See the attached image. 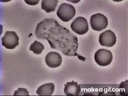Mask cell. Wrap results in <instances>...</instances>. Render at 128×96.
<instances>
[{"label": "cell", "mask_w": 128, "mask_h": 96, "mask_svg": "<svg viewBox=\"0 0 128 96\" xmlns=\"http://www.w3.org/2000/svg\"><path fill=\"white\" fill-rule=\"evenodd\" d=\"M14 96H29V92L27 91V89L24 88H18L17 90L14 91Z\"/></svg>", "instance_id": "cell-14"}, {"label": "cell", "mask_w": 128, "mask_h": 96, "mask_svg": "<svg viewBox=\"0 0 128 96\" xmlns=\"http://www.w3.org/2000/svg\"><path fill=\"white\" fill-rule=\"evenodd\" d=\"M56 14L61 20L69 22L76 14V10L72 5L67 3L61 4L57 9Z\"/></svg>", "instance_id": "cell-2"}, {"label": "cell", "mask_w": 128, "mask_h": 96, "mask_svg": "<svg viewBox=\"0 0 128 96\" xmlns=\"http://www.w3.org/2000/svg\"><path fill=\"white\" fill-rule=\"evenodd\" d=\"M45 62L47 66L50 68H57L61 65L62 57L57 52H50L46 56Z\"/></svg>", "instance_id": "cell-8"}, {"label": "cell", "mask_w": 128, "mask_h": 96, "mask_svg": "<svg viewBox=\"0 0 128 96\" xmlns=\"http://www.w3.org/2000/svg\"><path fill=\"white\" fill-rule=\"evenodd\" d=\"M116 42V37L113 31L108 30L100 34L99 42L101 46L107 47L113 46Z\"/></svg>", "instance_id": "cell-7"}, {"label": "cell", "mask_w": 128, "mask_h": 96, "mask_svg": "<svg viewBox=\"0 0 128 96\" xmlns=\"http://www.w3.org/2000/svg\"><path fill=\"white\" fill-rule=\"evenodd\" d=\"M128 80H126L125 82H121L119 88L120 90V95L128 96Z\"/></svg>", "instance_id": "cell-13"}, {"label": "cell", "mask_w": 128, "mask_h": 96, "mask_svg": "<svg viewBox=\"0 0 128 96\" xmlns=\"http://www.w3.org/2000/svg\"><path fill=\"white\" fill-rule=\"evenodd\" d=\"M64 92L67 96H78L79 95L80 91V87L77 82L72 81L71 82H67L64 84Z\"/></svg>", "instance_id": "cell-9"}, {"label": "cell", "mask_w": 128, "mask_h": 96, "mask_svg": "<svg viewBox=\"0 0 128 96\" xmlns=\"http://www.w3.org/2000/svg\"><path fill=\"white\" fill-rule=\"evenodd\" d=\"M55 86L53 83L44 84L38 88L36 93L40 96H50L54 92Z\"/></svg>", "instance_id": "cell-10"}, {"label": "cell", "mask_w": 128, "mask_h": 96, "mask_svg": "<svg viewBox=\"0 0 128 96\" xmlns=\"http://www.w3.org/2000/svg\"><path fill=\"white\" fill-rule=\"evenodd\" d=\"M35 35L38 39L46 40L50 47L66 56H76L82 61L84 57L77 53L78 38L53 18H45L37 24Z\"/></svg>", "instance_id": "cell-1"}, {"label": "cell", "mask_w": 128, "mask_h": 96, "mask_svg": "<svg viewBox=\"0 0 128 96\" xmlns=\"http://www.w3.org/2000/svg\"><path fill=\"white\" fill-rule=\"evenodd\" d=\"M58 1L57 0H43L41 2V8L47 13L55 11Z\"/></svg>", "instance_id": "cell-11"}, {"label": "cell", "mask_w": 128, "mask_h": 96, "mask_svg": "<svg viewBox=\"0 0 128 96\" xmlns=\"http://www.w3.org/2000/svg\"><path fill=\"white\" fill-rule=\"evenodd\" d=\"M71 28L72 31L80 35L87 33L89 29L87 20L81 16L76 18L72 21L71 24Z\"/></svg>", "instance_id": "cell-6"}, {"label": "cell", "mask_w": 128, "mask_h": 96, "mask_svg": "<svg viewBox=\"0 0 128 96\" xmlns=\"http://www.w3.org/2000/svg\"><path fill=\"white\" fill-rule=\"evenodd\" d=\"M39 0H24L26 4L30 5H35L38 3Z\"/></svg>", "instance_id": "cell-15"}, {"label": "cell", "mask_w": 128, "mask_h": 96, "mask_svg": "<svg viewBox=\"0 0 128 96\" xmlns=\"http://www.w3.org/2000/svg\"><path fill=\"white\" fill-rule=\"evenodd\" d=\"M90 24L93 30L100 31L105 29L108 25V20L106 16L101 13L92 15L90 18Z\"/></svg>", "instance_id": "cell-4"}, {"label": "cell", "mask_w": 128, "mask_h": 96, "mask_svg": "<svg viewBox=\"0 0 128 96\" xmlns=\"http://www.w3.org/2000/svg\"><path fill=\"white\" fill-rule=\"evenodd\" d=\"M29 49L34 54H41L44 49V46L42 43L38 42L37 40H35L34 43L31 44Z\"/></svg>", "instance_id": "cell-12"}, {"label": "cell", "mask_w": 128, "mask_h": 96, "mask_svg": "<svg viewBox=\"0 0 128 96\" xmlns=\"http://www.w3.org/2000/svg\"><path fill=\"white\" fill-rule=\"evenodd\" d=\"M113 59L112 52L109 50L100 49L95 52L94 60L99 66H105L109 65Z\"/></svg>", "instance_id": "cell-3"}, {"label": "cell", "mask_w": 128, "mask_h": 96, "mask_svg": "<svg viewBox=\"0 0 128 96\" xmlns=\"http://www.w3.org/2000/svg\"><path fill=\"white\" fill-rule=\"evenodd\" d=\"M1 40L2 45L7 49H14L19 44V37L14 31H6Z\"/></svg>", "instance_id": "cell-5"}]
</instances>
